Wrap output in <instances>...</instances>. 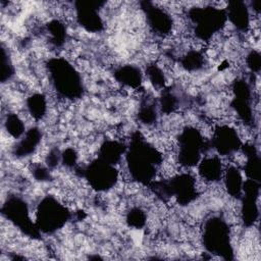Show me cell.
I'll use <instances>...</instances> for the list:
<instances>
[{
    "instance_id": "6da1fadb",
    "label": "cell",
    "mask_w": 261,
    "mask_h": 261,
    "mask_svg": "<svg viewBox=\"0 0 261 261\" xmlns=\"http://www.w3.org/2000/svg\"><path fill=\"white\" fill-rule=\"evenodd\" d=\"M34 211L39 229L47 233H52L64 226L69 217L63 203L52 196L42 199Z\"/></svg>"
},
{
    "instance_id": "7a4b0ae2",
    "label": "cell",
    "mask_w": 261,
    "mask_h": 261,
    "mask_svg": "<svg viewBox=\"0 0 261 261\" xmlns=\"http://www.w3.org/2000/svg\"><path fill=\"white\" fill-rule=\"evenodd\" d=\"M83 174L86 176L92 189L98 192H108L114 189L118 181L119 171L111 164L100 160H93L83 169Z\"/></svg>"
},
{
    "instance_id": "3957f363",
    "label": "cell",
    "mask_w": 261,
    "mask_h": 261,
    "mask_svg": "<svg viewBox=\"0 0 261 261\" xmlns=\"http://www.w3.org/2000/svg\"><path fill=\"white\" fill-rule=\"evenodd\" d=\"M225 163L215 154H204L198 163L197 175L209 185L221 181Z\"/></svg>"
},
{
    "instance_id": "277c9868",
    "label": "cell",
    "mask_w": 261,
    "mask_h": 261,
    "mask_svg": "<svg viewBox=\"0 0 261 261\" xmlns=\"http://www.w3.org/2000/svg\"><path fill=\"white\" fill-rule=\"evenodd\" d=\"M226 18L239 31L247 33L250 30L251 14L246 3L241 1L228 2L226 6Z\"/></svg>"
},
{
    "instance_id": "5b68a950",
    "label": "cell",
    "mask_w": 261,
    "mask_h": 261,
    "mask_svg": "<svg viewBox=\"0 0 261 261\" xmlns=\"http://www.w3.org/2000/svg\"><path fill=\"white\" fill-rule=\"evenodd\" d=\"M224 192L229 195V198L240 200L243 193V177L239 166L229 162L228 166L225 163L222 179Z\"/></svg>"
},
{
    "instance_id": "8992f818",
    "label": "cell",
    "mask_w": 261,
    "mask_h": 261,
    "mask_svg": "<svg viewBox=\"0 0 261 261\" xmlns=\"http://www.w3.org/2000/svg\"><path fill=\"white\" fill-rule=\"evenodd\" d=\"M114 77L116 79L117 83L122 85V87H128L133 89L140 88L143 81L141 69L136 65L120 66L115 70Z\"/></svg>"
},
{
    "instance_id": "52a82bcc",
    "label": "cell",
    "mask_w": 261,
    "mask_h": 261,
    "mask_svg": "<svg viewBox=\"0 0 261 261\" xmlns=\"http://www.w3.org/2000/svg\"><path fill=\"white\" fill-rule=\"evenodd\" d=\"M246 64L247 67L256 73L259 72L260 69V55L257 50H251L247 55H246Z\"/></svg>"
}]
</instances>
